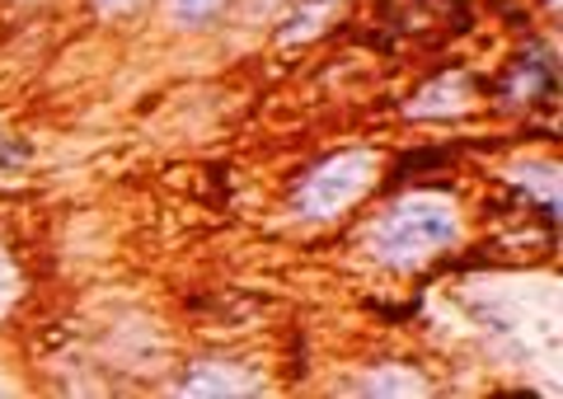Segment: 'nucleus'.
Segmentation results:
<instances>
[{
    "label": "nucleus",
    "mask_w": 563,
    "mask_h": 399,
    "mask_svg": "<svg viewBox=\"0 0 563 399\" xmlns=\"http://www.w3.org/2000/svg\"><path fill=\"white\" fill-rule=\"evenodd\" d=\"M451 240H455V212L451 207L432 202V198H413V202L395 207V212L380 221L376 250H380L385 264L409 268V264H422L428 254L446 250Z\"/></svg>",
    "instance_id": "f257e3e1"
},
{
    "label": "nucleus",
    "mask_w": 563,
    "mask_h": 399,
    "mask_svg": "<svg viewBox=\"0 0 563 399\" xmlns=\"http://www.w3.org/2000/svg\"><path fill=\"white\" fill-rule=\"evenodd\" d=\"M366 179H372V155L343 151V155H333V160H324L320 169H314L296 202H301L306 217H333V212H343V207H352L362 198Z\"/></svg>",
    "instance_id": "f03ea898"
},
{
    "label": "nucleus",
    "mask_w": 563,
    "mask_h": 399,
    "mask_svg": "<svg viewBox=\"0 0 563 399\" xmlns=\"http://www.w3.org/2000/svg\"><path fill=\"white\" fill-rule=\"evenodd\" d=\"M254 386H258L254 376H244L235 367H221V362H198V367L184 372V380H179L184 395H244Z\"/></svg>",
    "instance_id": "7ed1b4c3"
},
{
    "label": "nucleus",
    "mask_w": 563,
    "mask_h": 399,
    "mask_svg": "<svg viewBox=\"0 0 563 399\" xmlns=\"http://www.w3.org/2000/svg\"><path fill=\"white\" fill-rule=\"evenodd\" d=\"M217 5H221V0H174V14H179L184 24H202Z\"/></svg>",
    "instance_id": "20e7f679"
},
{
    "label": "nucleus",
    "mask_w": 563,
    "mask_h": 399,
    "mask_svg": "<svg viewBox=\"0 0 563 399\" xmlns=\"http://www.w3.org/2000/svg\"><path fill=\"white\" fill-rule=\"evenodd\" d=\"M366 390H376V395H390V390H422V380H418V376H372V380H366Z\"/></svg>",
    "instance_id": "39448f33"
},
{
    "label": "nucleus",
    "mask_w": 563,
    "mask_h": 399,
    "mask_svg": "<svg viewBox=\"0 0 563 399\" xmlns=\"http://www.w3.org/2000/svg\"><path fill=\"white\" fill-rule=\"evenodd\" d=\"M14 291H20V277H14V264L5 254H0V310L14 301Z\"/></svg>",
    "instance_id": "423d86ee"
},
{
    "label": "nucleus",
    "mask_w": 563,
    "mask_h": 399,
    "mask_svg": "<svg viewBox=\"0 0 563 399\" xmlns=\"http://www.w3.org/2000/svg\"><path fill=\"white\" fill-rule=\"evenodd\" d=\"M99 5H103V10H118V5H128V0H99Z\"/></svg>",
    "instance_id": "0eeeda50"
}]
</instances>
